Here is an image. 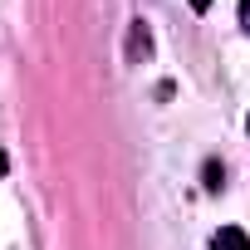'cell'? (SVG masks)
Segmentation results:
<instances>
[{"instance_id":"6da1fadb","label":"cell","mask_w":250,"mask_h":250,"mask_svg":"<svg viewBox=\"0 0 250 250\" xmlns=\"http://www.w3.org/2000/svg\"><path fill=\"white\" fill-rule=\"evenodd\" d=\"M211 250H250V235H245L240 226H221V230L211 235Z\"/></svg>"},{"instance_id":"7a4b0ae2","label":"cell","mask_w":250,"mask_h":250,"mask_svg":"<svg viewBox=\"0 0 250 250\" xmlns=\"http://www.w3.org/2000/svg\"><path fill=\"white\" fill-rule=\"evenodd\" d=\"M201 182H206V191H221V187H226V167L211 157V162L201 167Z\"/></svg>"},{"instance_id":"3957f363","label":"cell","mask_w":250,"mask_h":250,"mask_svg":"<svg viewBox=\"0 0 250 250\" xmlns=\"http://www.w3.org/2000/svg\"><path fill=\"white\" fill-rule=\"evenodd\" d=\"M152 44H147V30H143V20L133 25V40H128V59H138V54H147Z\"/></svg>"},{"instance_id":"277c9868","label":"cell","mask_w":250,"mask_h":250,"mask_svg":"<svg viewBox=\"0 0 250 250\" xmlns=\"http://www.w3.org/2000/svg\"><path fill=\"white\" fill-rule=\"evenodd\" d=\"M240 25L250 30V0H240Z\"/></svg>"},{"instance_id":"5b68a950","label":"cell","mask_w":250,"mask_h":250,"mask_svg":"<svg viewBox=\"0 0 250 250\" xmlns=\"http://www.w3.org/2000/svg\"><path fill=\"white\" fill-rule=\"evenodd\" d=\"M10 172V157H5V147H0V177H5Z\"/></svg>"},{"instance_id":"8992f818","label":"cell","mask_w":250,"mask_h":250,"mask_svg":"<svg viewBox=\"0 0 250 250\" xmlns=\"http://www.w3.org/2000/svg\"><path fill=\"white\" fill-rule=\"evenodd\" d=\"M187 5H191V10H211V0H187Z\"/></svg>"},{"instance_id":"52a82bcc","label":"cell","mask_w":250,"mask_h":250,"mask_svg":"<svg viewBox=\"0 0 250 250\" xmlns=\"http://www.w3.org/2000/svg\"><path fill=\"white\" fill-rule=\"evenodd\" d=\"M245 133H250V118H245Z\"/></svg>"}]
</instances>
